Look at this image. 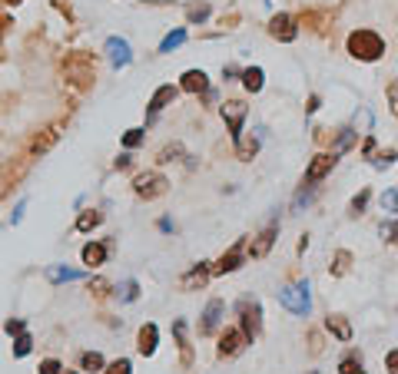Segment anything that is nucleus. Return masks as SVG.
I'll use <instances>...</instances> for the list:
<instances>
[{"label":"nucleus","mask_w":398,"mask_h":374,"mask_svg":"<svg viewBox=\"0 0 398 374\" xmlns=\"http://www.w3.org/2000/svg\"><path fill=\"white\" fill-rule=\"evenodd\" d=\"M180 90H186V93H206V90H209V76L202 73V70H186V73L180 76Z\"/></svg>","instance_id":"18"},{"label":"nucleus","mask_w":398,"mask_h":374,"mask_svg":"<svg viewBox=\"0 0 398 374\" xmlns=\"http://www.w3.org/2000/svg\"><path fill=\"white\" fill-rule=\"evenodd\" d=\"M382 212H398V186L382 193Z\"/></svg>","instance_id":"39"},{"label":"nucleus","mask_w":398,"mask_h":374,"mask_svg":"<svg viewBox=\"0 0 398 374\" xmlns=\"http://www.w3.org/2000/svg\"><path fill=\"white\" fill-rule=\"evenodd\" d=\"M325 328L332 331V338H338V341H352V325H349L342 314H329V318H325Z\"/></svg>","instance_id":"19"},{"label":"nucleus","mask_w":398,"mask_h":374,"mask_svg":"<svg viewBox=\"0 0 398 374\" xmlns=\"http://www.w3.org/2000/svg\"><path fill=\"white\" fill-rule=\"evenodd\" d=\"M80 368H83V371H103V368H107V361H103V355H100V351H83Z\"/></svg>","instance_id":"27"},{"label":"nucleus","mask_w":398,"mask_h":374,"mask_svg":"<svg viewBox=\"0 0 398 374\" xmlns=\"http://www.w3.org/2000/svg\"><path fill=\"white\" fill-rule=\"evenodd\" d=\"M3 328H7V335H24V331H27V325H24L20 318H10V321H7Z\"/></svg>","instance_id":"44"},{"label":"nucleus","mask_w":398,"mask_h":374,"mask_svg":"<svg viewBox=\"0 0 398 374\" xmlns=\"http://www.w3.org/2000/svg\"><path fill=\"white\" fill-rule=\"evenodd\" d=\"M60 374H77V371H67V368H63V371Z\"/></svg>","instance_id":"48"},{"label":"nucleus","mask_w":398,"mask_h":374,"mask_svg":"<svg viewBox=\"0 0 398 374\" xmlns=\"http://www.w3.org/2000/svg\"><path fill=\"white\" fill-rule=\"evenodd\" d=\"M279 305L286 308V312L299 314V318H306L312 312V285L302 278V282H292L286 285L282 292H279Z\"/></svg>","instance_id":"2"},{"label":"nucleus","mask_w":398,"mask_h":374,"mask_svg":"<svg viewBox=\"0 0 398 374\" xmlns=\"http://www.w3.org/2000/svg\"><path fill=\"white\" fill-rule=\"evenodd\" d=\"M24 209H27V202H20V206H17V209H14V215H10V222H20V219H24Z\"/></svg>","instance_id":"46"},{"label":"nucleus","mask_w":398,"mask_h":374,"mask_svg":"<svg viewBox=\"0 0 398 374\" xmlns=\"http://www.w3.org/2000/svg\"><path fill=\"white\" fill-rule=\"evenodd\" d=\"M349 262H352V255L349 252H336V258H332V271H336V275H345V271H349Z\"/></svg>","instance_id":"37"},{"label":"nucleus","mask_w":398,"mask_h":374,"mask_svg":"<svg viewBox=\"0 0 398 374\" xmlns=\"http://www.w3.org/2000/svg\"><path fill=\"white\" fill-rule=\"evenodd\" d=\"M276 235H279V229H276V225H266V229H262L259 235H256V242H252V249H249V255H252V258H266V255H269V249L276 245Z\"/></svg>","instance_id":"15"},{"label":"nucleus","mask_w":398,"mask_h":374,"mask_svg":"<svg viewBox=\"0 0 398 374\" xmlns=\"http://www.w3.org/2000/svg\"><path fill=\"white\" fill-rule=\"evenodd\" d=\"M209 17V3H193L189 7V24H202Z\"/></svg>","instance_id":"38"},{"label":"nucleus","mask_w":398,"mask_h":374,"mask_svg":"<svg viewBox=\"0 0 398 374\" xmlns=\"http://www.w3.org/2000/svg\"><path fill=\"white\" fill-rule=\"evenodd\" d=\"M120 301H137L139 299V285H137V278H126V282L120 285Z\"/></svg>","instance_id":"32"},{"label":"nucleus","mask_w":398,"mask_h":374,"mask_svg":"<svg viewBox=\"0 0 398 374\" xmlns=\"http://www.w3.org/2000/svg\"><path fill=\"white\" fill-rule=\"evenodd\" d=\"M156 344H159V328H156L153 321H146L143 328H139V338H137V348L143 358H150V355H156Z\"/></svg>","instance_id":"13"},{"label":"nucleus","mask_w":398,"mask_h":374,"mask_svg":"<svg viewBox=\"0 0 398 374\" xmlns=\"http://www.w3.org/2000/svg\"><path fill=\"white\" fill-rule=\"evenodd\" d=\"M262 83H266V73H262V66H245L243 70V87L249 93H259Z\"/></svg>","instance_id":"23"},{"label":"nucleus","mask_w":398,"mask_h":374,"mask_svg":"<svg viewBox=\"0 0 398 374\" xmlns=\"http://www.w3.org/2000/svg\"><path fill=\"white\" fill-rule=\"evenodd\" d=\"M63 371V364L57 358H46V361H40V368H37V374H60Z\"/></svg>","instance_id":"41"},{"label":"nucleus","mask_w":398,"mask_h":374,"mask_svg":"<svg viewBox=\"0 0 398 374\" xmlns=\"http://www.w3.org/2000/svg\"><path fill=\"white\" fill-rule=\"evenodd\" d=\"M392 163H395V150L379 152V156H375V166H379V169H382V166H392Z\"/></svg>","instance_id":"45"},{"label":"nucleus","mask_w":398,"mask_h":374,"mask_svg":"<svg viewBox=\"0 0 398 374\" xmlns=\"http://www.w3.org/2000/svg\"><path fill=\"white\" fill-rule=\"evenodd\" d=\"M183 156H186L183 143H173V146H163V150H159L156 163H176V159H183Z\"/></svg>","instance_id":"31"},{"label":"nucleus","mask_w":398,"mask_h":374,"mask_svg":"<svg viewBox=\"0 0 398 374\" xmlns=\"http://www.w3.org/2000/svg\"><path fill=\"white\" fill-rule=\"evenodd\" d=\"M355 139H358V133H355L352 126H349V130H338V136H336V143H332V152H336V156H342V152L349 150V146H352Z\"/></svg>","instance_id":"26"},{"label":"nucleus","mask_w":398,"mask_h":374,"mask_svg":"<svg viewBox=\"0 0 398 374\" xmlns=\"http://www.w3.org/2000/svg\"><path fill=\"white\" fill-rule=\"evenodd\" d=\"M173 335H176V344H180V355H183V364L189 368L193 364V344L186 341V321H173Z\"/></svg>","instance_id":"20"},{"label":"nucleus","mask_w":398,"mask_h":374,"mask_svg":"<svg viewBox=\"0 0 398 374\" xmlns=\"http://www.w3.org/2000/svg\"><path fill=\"white\" fill-rule=\"evenodd\" d=\"M169 189V179L166 176H159V172H139L137 179H133V193L139 195V199H159V195Z\"/></svg>","instance_id":"3"},{"label":"nucleus","mask_w":398,"mask_h":374,"mask_svg":"<svg viewBox=\"0 0 398 374\" xmlns=\"http://www.w3.org/2000/svg\"><path fill=\"white\" fill-rule=\"evenodd\" d=\"M388 106H392V113L398 116V80L388 83Z\"/></svg>","instance_id":"42"},{"label":"nucleus","mask_w":398,"mask_h":374,"mask_svg":"<svg viewBox=\"0 0 398 374\" xmlns=\"http://www.w3.org/2000/svg\"><path fill=\"white\" fill-rule=\"evenodd\" d=\"M87 271H77V269H63V265H50L46 269V278L53 285H60V282H77V278H83Z\"/></svg>","instance_id":"21"},{"label":"nucleus","mask_w":398,"mask_h":374,"mask_svg":"<svg viewBox=\"0 0 398 374\" xmlns=\"http://www.w3.org/2000/svg\"><path fill=\"white\" fill-rule=\"evenodd\" d=\"M352 130L358 136H368V130H372V109L358 106V113H355V120H352Z\"/></svg>","instance_id":"28"},{"label":"nucleus","mask_w":398,"mask_h":374,"mask_svg":"<svg viewBox=\"0 0 398 374\" xmlns=\"http://www.w3.org/2000/svg\"><path fill=\"white\" fill-rule=\"evenodd\" d=\"M385 371H388V374H398V348L385 355Z\"/></svg>","instance_id":"43"},{"label":"nucleus","mask_w":398,"mask_h":374,"mask_svg":"<svg viewBox=\"0 0 398 374\" xmlns=\"http://www.w3.org/2000/svg\"><path fill=\"white\" fill-rule=\"evenodd\" d=\"M176 93H180V90H176L173 83H166V87H159V90L150 96V123L156 120V113H159V109H166V106L176 100Z\"/></svg>","instance_id":"16"},{"label":"nucleus","mask_w":398,"mask_h":374,"mask_svg":"<svg viewBox=\"0 0 398 374\" xmlns=\"http://www.w3.org/2000/svg\"><path fill=\"white\" fill-rule=\"evenodd\" d=\"M269 33L276 37L279 44H292L295 37H299V27H295V17L289 14H276L269 20Z\"/></svg>","instance_id":"10"},{"label":"nucleus","mask_w":398,"mask_h":374,"mask_svg":"<svg viewBox=\"0 0 398 374\" xmlns=\"http://www.w3.org/2000/svg\"><path fill=\"white\" fill-rule=\"evenodd\" d=\"M100 222H103V212H96V209L80 212V215H77V232H93Z\"/></svg>","instance_id":"25"},{"label":"nucleus","mask_w":398,"mask_h":374,"mask_svg":"<svg viewBox=\"0 0 398 374\" xmlns=\"http://www.w3.org/2000/svg\"><path fill=\"white\" fill-rule=\"evenodd\" d=\"M259 143H262V136H256V139H236V156H239L243 163H249V159L259 152Z\"/></svg>","instance_id":"24"},{"label":"nucleus","mask_w":398,"mask_h":374,"mask_svg":"<svg viewBox=\"0 0 398 374\" xmlns=\"http://www.w3.org/2000/svg\"><path fill=\"white\" fill-rule=\"evenodd\" d=\"M107 57L116 70H123V66H130V60H133V50H130V44H126L123 37H110L107 40Z\"/></svg>","instance_id":"11"},{"label":"nucleus","mask_w":398,"mask_h":374,"mask_svg":"<svg viewBox=\"0 0 398 374\" xmlns=\"http://www.w3.org/2000/svg\"><path fill=\"white\" fill-rule=\"evenodd\" d=\"M223 314H226V305L219 299H213L206 305V312H202V321H199V335H216L219 328V321H223Z\"/></svg>","instance_id":"12"},{"label":"nucleus","mask_w":398,"mask_h":374,"mask_svg":"<svg viewBox=\"0 0 398 374\" xmlns=\"http://www.w3.org/2000/svg\"><path fill=\"white\" fill-rule=\"evenodd\" d=\"M236 312H239V318H243V331L249 335V341H252V338L262 331V305L256 299L252 301L243 299L239 305H236Z\"/></svg>","instance_id":"4"},{"label":"nucleus","mask_w":398,"mask_h":374,"mask_svg":"<svg viewBox=\"0 0 398 374\" xmlns=\"http://www.w3.org/2000/svg\"><path fill=\"white\" fill-rule=\"evenodd\" d=\"M143 139H146V130H126V133H123V146H126V150H137V146H143Z\"/></svg>","instance_id":"34"},{"label":"nucleus","mask_w":398,"mask_h":374,"mask_svg":"<svg viewBox=\"0 0 398 374\" xmlns=\"http://www.w3.org/2000/svg\"><path fill=\"white\" fill-rule=\"evenodd\" d=\"M130 163H133V159H130V152H123L120 159H116V169H130Z\"/></svg>","instance_id":"47"},{"label":"nucleus","mask_w":398,"mask_h":374,"mask_svg":"<svg viewBox=\"0 0 398 374\" xmlns=\"http://www.w3.org/2000/svg\"><path fill=\"white\" fill-rule=\"evenodd\" d=\"M239 265H243V242H236L230 252H226L223 258H219V262H216V265H213V275H230V271H236Z\"/></svg>","instance_id":"14"},{"label":"nucleus","mask_w":398,"mask_h":374,"mask_svg":"<svg viewBox=\"0 0 398 374\" xmlns=\"http://www.w3.org/2000/svg\"><path fill=\"white\" fill-rule=\"evenodd\" d=\"M368 199H372V193H368V189H362V193H358L352 202H349V215H362V212H365V206H368Z\"/></svg>","instance_id":"35"},{"label":"nucleus","mask_w":398,"mask_h":374,"mask_svg":"<svg viewBox=\"0 0 398 374\" xmlns=\"http://www.w3.org/2000/svg\"><path fill=\"white\" fill-rule=\"evenodd\" d=\"M103 374H133V364H130V358H116L103 368Z\"/></svg>","instance_id":"36"},{"label":"nucleus","mask_w":398,"mask_h":374,"mask_svg":"<svg viewBox=\"0 0 398 374\" xmlns=\"http://www.w3.org/2000/svg\"><path fill=\"white\" fill-rule=\"evenodd\" d=\"M209 278H213V265H209V262H199V265H193V269L180 278V288H183V292H199V288H206Z\"/></svg>","instance_id":"9"},{"label":"nucleus","mask_w":398,"mask_h":374,"mask_svg":"<svg viewBox=\"0 0 398 374\" xmlns=\"http://www.w3.org/2000/svg\"><path fill=\"white\" fill-rule=\"evenodd\" d=\"M186 44V30L180 27V30H173V33H166L163 37V44H159V53H173L176 46H183Z\"/></svg>","instance_id":"29"},{"label":"nucleus","mask_w":398,"mask_h":374,"mask_svg":"<svg viewBox=\"0 0 398 374\" xmlns=\"http://www.w3.org/2000/svg\"><path fill=\"white\" fill-rule=\"evenodd\" d=\"M338 374H365V361L358 351H349L345 358L338 361Z\"/></svg>","instance_id":"22"},{"label":"nucleus","mask_w":398,"mask_h":374,"mask_svg":"<svg viewBox=\"0 0 398 374\" xmlns=\"http://www.w3.org/2000/svg\"><path fill=\"white\" fill-rule=\"evenodd\" d=\"M309 374H315V371H309Z\"/></svg>","instance_id":"49"},{"label":"nucleus","mask_w":398,"mask_h":374,"mask_svg":"<svg viewBox=\"0 0 398 374\" xmlns=\"http://www.w3.org/2000/svg\"><path fill=\"white\" fill-rule=\"evenodd\" d=\"M63 70H67V76H70L77 87H90L93 83V63H90V57H83V53H73L70 60L63 63Z\"/></svg>","instance_id":"7"},{"label":"nucleus","mask_w":398,"mask_h":374,"mask_svg":"<svg viewBox=\"0 0 398 374\" xmlns=\"http://www.w3.org/2000/svg\"><path fill=\"white\" fill-rule=\"evenodd\" d=\"M107 245H103V242H87V245H83V252H80V258H83V265H90V271L93 269H100V265H103V262H107Z\"/></svg>","instance_id":"17"},{"label":"nucleus","mask_w":398,"mask_h":374,"mask_svg":"<svg viewBox=\"0 0 398 374\" xmlns=\"http://www.w3.org/2000/svg\"><path fill=\"white\" fill-rule=\"evenodd\" d=\"M345 46H349V53H352L355 60H362V63L382 60V53H385V40L375 30H352Z\"/></svg>","instance_id":"1"},{"label":"nucleus","mask_w":398,"mask_h":374,"mask_svg":"<svg viewBox=\"0 0 398 374\" xmlns=\"http://www.w3.org/2000/svg\"><path fill=\"white\" fill-rule=\"evenodd\" d=\"M31 348H33V338L24 331V335H17V341H14V358H27L31 355Z\"/></svg>","instance_id":"33"},{"label":"nucleus","mask_w":398,"mask_h":374,"mask_svg":"<svg viewBox=\"0 0 398 374\" xmlns=\"http://www.w3.org/2000/svg\"><path fill=\"white\" fill-rule=\"evenodd\" d=\"M336 163H338V156L336 152H319L312 163H309V169H306V186H315V182H322L332 169H336Z\"/></svg>","instance_id":"8"},{"label":"nucleus","mask_w":398,"mask_h":374,"mask_svg":"<svg viewBox=\"0 0 398 374\" xmlns=\"http://www.w3.org/2000/svg\"><path fill=\"white\" fill-rule=\"evenodd\" d=\"M245 344H252L249 335H245L243 328H230L219 335V348H216V351H219V358H236V355H243Z\"/></svg>","instance_id":"5"},{"label":"nucleus","mask_w":398,"mask_h":374,"mask_svg":"<svg viewBox=\"0 0 398 374\" xmlns=\"http://www.w3.org/2000/svg\"><path fill=\"white\" fill-rule=\"evenodd\" d=\"M57 130H44V136H37V139H33V146H31V152L33 156H37V152H46L50 150V146H53V143H57Z\"/></svg>","instance_id":"30"},{"label":"nucleus","mask_w":398,"mask_h":374,"mask_svg":"<svg viewBox=\"0 0 398 374\" xmlns=\"http://www.w3.org/2000/svg\"><path fill=\"white\" fill-rule=\"evenodd\" d=\"M219 113H223V120H226V126H230V136L232 139H243V123H245V103H239V100H226V103L219 106Z\"/></svg>","instance_id":"6"},{"label":"nucleus","mask_w":398,"mask_h":374,"mask_svg":"<svg viewBox=\"0 0 398 374\" xmlns=\"http://www.w3.org/2000/svg\"><path fill=\"white\" fill-rule=\"evenodd\" d=\"M379 235L385 242H398V222H382L379 225Z\"/></svg>","instance_id":"40"}]
</instances>
